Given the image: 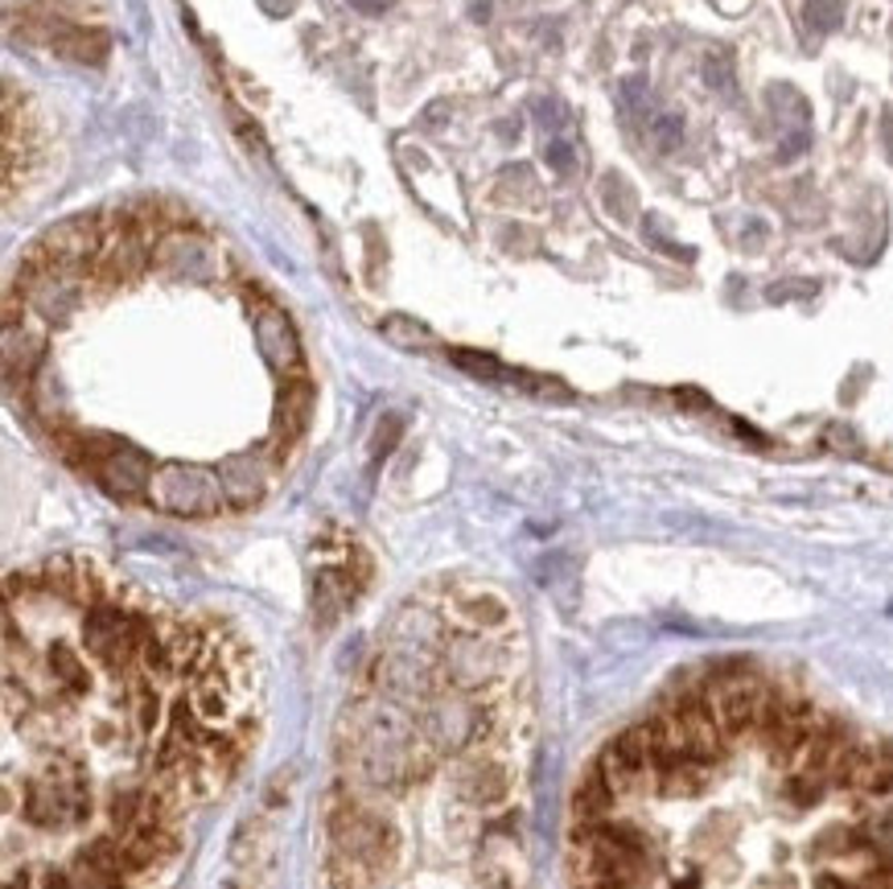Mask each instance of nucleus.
<instances>
[{
	"label": "nucleus",
	"instance_id": "nucleus-14",
	"mask_svg": "<svg viewBox=\"0 0 893 889\" xmlns=\"http://www.w3.org/2000/svg\"><path fill=\"white\" fill-rule=\"evenodd\" d=\"M326 889H329V886H326Z\"/></svg>",
	"mask_w": 893,
	"mask_h": 889
},
{
	"label": "nucleus",
	"instance_id": "nucleus-12",
	"mask_svg": "<svg viewBox=\"0 0 893 889\" xmlns=\"http://www.w3.org/2000/svg\"><path fill=\"white\" fill-rule=\"evenodd\" d=\"M395 0H350V9H359L362 17H379V13H388L392 9Z\"/></svg>",
	"mask_w": 893,
	"mask_h": 889
},
{
	"label": "nucleus",
	"instance_id": "nucleus-9",
	"mask_svg": "<svg viewBox=\"0 0 893 889\" xmlns=\"http://www.w3.org/2000/svg\"><path fill=\"white\" fill-rule=\"evenodd\" d=\"M655 137H658V149H675L679 144V137H684V128H679V120L675 116H663L655 124Z\"/></svg>",
	"mask_w": 893,
	"mask_h": 889
},
{
	"label": "nucleus",
	"instance_id": "nucleus-4",
	"mask_svg": "<svg viewBox=\"0 0 893 889\" xmlns=\"http://www.w3.org/2000/svg\"><path fill=\"white\" fill-rule=\"evenodd\" d=\"M248 313H251V334H255V350H260L268 371L276 375V383L305 375L301 338H297V329H293V322H288V313H284L272 296L260 293V289H248Z\"/></svg>",
	"mask_w": 893,
	"mask_h": 889
},
{
	"label": "nucleus",
	"instance_id": "nucleus-7",
	"mask_svg": "<svg viewBox=\"0 0 893 889\" xmlns=\"http://www.w3.org/2000/svg\"><path fill=\"white\" fill-rule=\"evenodd\" d=\"M457 787H461V795L470 799V803L490 807V803L507 799V770L499 762H466L461 774H457Z\"/></svg>",
	"mask_w": 893,
	"mask_h": 889
},
{
	"label": "nucleus",
	"instance_id": "nucleus-13",
	"mask_svg": "<svg viewBox=\"0 0 893 889\" xmlns=\"http://www.w3.org/2000/svg\"><path fill=\"white\" fill-rule=\"evenodd\" d=\"M4 889H30V874H9Z\"/></svg>",
	"mask_w": 893,
	"mask_h": 889
},
{
	"label": "nucleus",
	"instance_id": "nucleus-5",
	"mask_svg": "<svg viewBox=\"0 0 893 889\" xmlns=\"http://www.w3.org/2000/svg\"><path fill=\"white\" fill-rule=\"evenodd\" d=\"M284 457L272 445H260V449H248V453H231L222 457L219 469V483H222V495H227V507L231 511H251L255 502H264V495L272 490L276 474H281Z\"/></svg>",
	"mask_w": 893,
	"mask_h": 889
},
{
	"label": "nucleus",
	"instance_id": "nucleus-10",
	"mask_svg": "<svg viewBox=\"0 0 893 889\" xmlns=\"http://www.w3.org/2000/svg\"><path fill=\"white\" fill-rule=\"evenodd\" d=\"M705 78L712 83V87H725V91L733 87V78H729V63H725V58H708V63H705Z\"/></svg>",
	"mask_w": 893,
	"mask_h": 889
},
{
	"label": "nucleus",
	"instance_id": "nucleus-6",
	"mask_svg": "<svg viewBox=\"0 0 893 889\" xmlns=\"http://www.w3.org/2000/svg\"><path fill=\"white\" fill-rule=\"evenodd\" d=\"M449 606H454L461 630H478V635H494V630H507L515 622L511 606L490 589H457L449 597Z\"/></svg>",
	"mask_w": 893,
	"mask_h": 889
},
{
	"label": "nucleus",
	"instance_id": "nucleus-2",
	"mask_svg": "<svg viewBox=\"0 0 893 889\" xmlns=\"http://www.w3.org/2000/svg\"><path fill=\"white\" fill-rule=\"evenodd\" d=\"M50 165V124L33 111V104L9 83L4 91V194L37 182Z\"/></svg>",
	"mask_w": 893,
	"mask_h": 889
},
{
	"label": "nucleus",
	"instance_id": "nucleus-3",
	"mask_svg": "<svg viewBox=\"0 0 893 889\" xmlns=\"http://www.w3.org/2000/svg\"><path fill=\"white\" fill-rule=\"evenodd\" d=\"M149 507L177 519H215L227 507L219 469L194 466V462H165L149 483Z\"/></svg>",
	"mask_w": 893,
	"mask_h": 889
},
{
	"label": "nucleus",
	"instance_id": "nucleus-11",
	"mask_svg": "<svg viewBox=\"0 0 893 889\" xmlns=\"http://www.w3.org/2000/svg\"><path fill=\"white\" fill-rule=\"evenodd\" d=\"M548 165H552V170L565 173L568 165H573V149H568L565 141H556V144H552V149H548Z\"/></svg>",
	"mask_w": 893,
	"mask_h": 889
},
{
	"label": "nucleus",
	"instance_id": "nucleus-8",
	"mask_svg": "<svg viewBox=\"0 0 893 889\" xmlns=\"http://www.w3.org/2000/svg\"><path fill=\"white\" fill-rule=\"evenodd\" d=\"M807 25H815V30H836L840 25V0H812L807 4Z\"/></svg>",
	"mask_w": 893,
	"mask_h": 889
},
{
	"label": "nucleus",
	"instance_id": "nucleus-1",
	"mask_svg": "<svg viewBox=\"0 0 893 889\" xmlns=\"http://www.w3.org/2000/svg\"><path fill=\"white\" fill-rule=\"evenodd\" d=\"M9 812H21V824L42 832H66L91 820L95 795L87 766L75 758H50L21 779V791L9 787Z\"/></svg>",
	"mask_w": 893,
	"mask_h": 889
}]
</instances>
